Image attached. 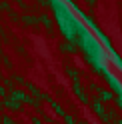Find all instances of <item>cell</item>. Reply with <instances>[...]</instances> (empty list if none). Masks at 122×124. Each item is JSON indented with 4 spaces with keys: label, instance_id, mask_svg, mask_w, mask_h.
Wrapping results in <instances>:
<instances>
[{
    "label": "cell",
    "instance_id": "6",
    "mask_svg": "<svg viewBox=\"0 0 122 124\" xmlns=\"http://www.w3.org/2000/svg\"><path fill=\"white\" fill-rule=\"evenodd\" d=\"M114 124H122V120H120V118H118V120H114Z\"/></svg>",
    "mask_w": 122,
    "mask_h": 124
},
{
    "label": "cell",
    "instance_id": "1",
    "mask_svg": "<svg viewBox=\"0 0 122 124\" xmlns=\"http://www.w3.org/2000/svg\"><path fill=\"white\" fill-rule=\"evenodd\" d=\"M12 100H18V102H26L28 96H26L22 90H14V92H12Z\"/></svg>",
    "mask_w": 122,
    "mask_h": 124
},
{
    "label": "cell",
    "instance_id": "3",
    "mask_svg": "<svg viewBox=\"0 0 122 124\" xmlns=\"http://www.w3.org/2000/svg\"><path fill=\"white\" fill-rule=\"evenodd\" d=\"M0 124H14L10 118H2V120H0Z\"/></svg>",
    "mask_w": 122,
    "mask_h": 124
},
{
    "label": "cell",
    "instance_id": "4",
    "mask_svg": "<svg viewBox=\"0 0 122 124\" xmlns=\"http://www.w3.org/2000/svg\"><path fill=\"white\" fill-rule=\"evenodd\" d=\"M32 124H42V122H40V118H36V116H34V118H32Z\"/></svg>",
    "mask_w": 122,
    "mask_h": 124
},
{
    "label": "cell",
    "instance_id": "5",
    "mask_svg": "<svg viewBox=\"0 0 122 124\" xmlns=\"http://www.w3.org/2000/svg\"><path fill=\"white\" fill-rule=\"evenodd\" d=\"M0 96H4V86H0Z\"/></svg>",
    "mask_w": 122,
    "mask_h": 124
},
{
    "label": "cell",
    "instance_id": "7",
    "mask_svg": "<svg viewBox=\"0 0 122 124\" xmlns=\"http://www.w3.org/2000/svg\"><path fill=\"white\" fill-rule=\"evenodd\" d=\"M2 104H4V102H2V100H0V108H2Z\"/></svg>",
    "mask_w": 122,
    "mask_h": 124
},
{
    "label": "cell",
    "instance_id": "2",
    "mask_svg": "<svg viewBox=\"0 0 122 124\" xmlns=\"http://www.w3.org/2000/svg\"><path fill=\"white\" fill-rule=\"evenodd\" d=\"M6 106H8L10 110H20V102L18 100H6Z\"/></svg>",
    "mask_w": 122,
    "mask_h": 124
}]
</instances>
